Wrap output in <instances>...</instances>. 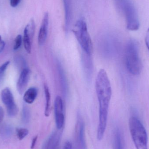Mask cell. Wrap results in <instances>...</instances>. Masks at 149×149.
Segmentation results:
<instances>
[{
	"label": "cell",
	"instance_id": "6da1fadb",
	"mask_svg": "<svg viewBox=\"0 0 149 149\" xmlns=\"http://www.w3.org/2000/svg\"><path fill=\"white\" fill-rule=\"evenodd\" d=\"M95 91L99 104V123L97 139L102 140L107 127L109 108L112 96L111 83L107 72L102 69L98 72L95 82Z\"/></svg>",
	"mask_w": 149,
	"mask_h": 149
},
{
	"label": "cell",
	"instance_id": "7a4b0ae2",
	"mask_svg": "<svg viewBox=\"0 0 149 149\" xmlns=\"http://www.w3.org/2000/svg\"><path fill=\"white\" fill-rule=\"evenodd\" d=\"M125 62L127 69L130 74L135 76L140 74L142 65L139 56V44L135 39H130L127 44Z\"/></svg>",
	"mask_w": 149,
	"mask_h": 149
},
{
	"label": "cell",
	"instance_id": "3957f363",
	"mask_svg": "<svg viewBox=\"0 0 149 149\" xmlns=\"http://www.w3.org/2000/svg\"><path fill=\"white\" fill-rule=\"evenodd\" d=\"M129 127L134 144L136 149H148L147 131L141 121L135 116L130 117Z\"/></svg>",
	"mask_w": 149,
	"mask_h": 149
},
{
	"label": "cell",
	"instance_id": "277c9868",
	"mask_svg": "<svg viewBox=\"0 0 149 149\" xmlns=\"http://www.w3.org/2000/svg\"><path fill=\"white\" fill-rule=\"evenodd\" d=\"M72 31L83 51L87 55L91 56L93 52V42L84 18H81L77 21Z\"/></svg>",
	"mask_w": 149,
	"mask_h": 149
},
{
	"label": "cell",
	"instance_id": "5b68a950",
	"mask_svg": "<svg viewBox=\"0 0 149 149\" xmlns=\"http://www.w3.org/2000/svg\"><path fill=\"white\" fill-rule=\"evenodd\" d=\"M127 22V28L131 31L138 30L140 22L135 7L130 0H123L122 4Z\"/></svg>",
	"mask_w": 149,
	"mask_h": 149
},
{
	"label": "cell",
	"instance_id": "8992f818",
	"mask_svg": "<svg viewBox=\"0 0 149 149\" xmlns=\"http://www.w3.org/2000/svg\"><path fill=\"white\" fill-rule=\"evenodd\" d=\"M85 128L84 120L81 114L78 113L75 127V142L76 149H86Z\"/></svg>",
	"mask_w": 149,
	"mask_h": 149
},
{
	"label": "cell",
	"instance_id": "52a82bcc",
	"mask_svg": "<svg viewBox=\"0 0 149 149\" xmlns=\"http://www.w3.org/2000/svg\"><path fill=\"white\" fill-rule=\"evenodd\" d=\"M1 98L3 104L6 106L9 116H15L18 113V107L15 102L13 94L8 88H6L2 90Z\"/></svg>",
	"mask_w": 149,
	"mask_h": 149
},
{
	"label": "cell",
	"instance_id": "ba28073f",
	"mask_svg": "<svg viewBox=\"0 0 149 149\" xmlns=\"http://www.w3.org/2000/svg\"><path fill=\"white\" fill-rule=\"evenodd\" d=\"M54 113L57 128L58 130H61L65 123L63 102L61 96H57L55 99Z\"/></svg>",
	"mask_w": 149,
	"mask_h": 149
},
{
	"label": "cell",
	"instance_id": "9c48e42d",
	"mask_svg": "<svg viewBox=\"0 0 149 149\" xmlns=\"http://www.w3.org/2000/svg\"><path fill=\"white\" fill-rule=\"evenodd\" d=\"M49 24V14L48 12H45L44 15L40 26L38 35V43L42 46L46 42L48 36V29Z\"/></svg>",
	"mask_w": 149,
	"mask_h": 149
},
{
	"label": "cell",
	"instance_id": "30bf717a",
	"mask_svg": "<svg viewBox=\"0 0 149 149\" xmlns=\"http://www.w3.org/2000/svg\"><path fill=\"white\" fill-rule=\"evenodd\" d=\"M30 77V71L28 68H25L21 72L17 84V91L20 94H22L25 91L29 83Z\"/></svg>",
	"mask_w": 149,
	"mask_h": 149
},
{
	"label": "cell",
	"instance_id": "8fae6325",
	"mask_svg": "<svg viewBox=\"0 0 149 149\" xmlns=\"http://www.w3.org/2000/svg\"><path fill=\"white\" fill-rule=\"evenodd\" d=\"M61 134L57 131L53 132L46 140L42 149H58L60 145Z\"/></svg>",
	"mask_w": 149,
	"mask_h": 149
},
{
	"label": "cell",
	"instance_id": "7c38bea8",
	"mask_svg": "<svg viewBox=\"0 0 149 149\" xmlns=\"http://www.w3.org/2000/svg\"><path fill=\"white\" fill-rule=\"evenodd\" d=\"M36 24L34 19H31L27 24L24 31L23 41L32 43L35 34Z\"/></svg>",
	"mask_w": 149,
	"mask_h": 149
},
{
	"label": "cell",
	"instance_id": "4fadbf2b",
	"mask_svg": "<svg viewBox=\"0 0 149 149\" xmlns=\"http://www.w3.org/2000/svg\"><path fill=\"white\" fill-rule=\"evenodd\" d=\"M63 2L65 10V30H68L71 19L70 0H63Z\"/></svg>",
	"mask_w": 149,
	"mask_h": 149
},
{
	"label": "cell",
	"instance_id": "5bb4252c",
	"mask_svg": "<svg viewBox=\"0 0 149 149\" xmlns=\"http://www.w3.org/2000/svg\"><path fill=\"white\" fill-rule=\"evenodd\" d=\"M113 149H124L122 134L119 128L116 129L114 133Z\"/></svg>",
	"mask_w": 149,
	"mask_h": 149
},
{
	"label": "cell",
	"instance_id": "9a60e30c",
	"mask_svg": "<svg viewBox=\"0 0 149 149\" xmlns=\"http://www.w3.org/2000/svg\"><path fill=\"white\" fill-rule=\"evenodd\" d=\"M38 89L36 87H31L24 93L23 99L24 101L28 104H31L35 101L37 96Z\"/></svg>",
	"mask_w": 149,
	"mask_h": 149
},
{
	"label": "cell",
	"instance_id": "2e32d148",
	"mask_svg": "<svg viewBox=\"0 0 149 149\" xmlns=\"http://www.w3.org/2000/svg\"><path fill=\"white\" fill-rule=\"evenodd\" d=\"M44 93L45 95V115L46 117L49 116L51 112V94L49 87L46 84L44 85Z\"/></svg>",
	"mask_w": 149,
	"mask_h": 149
},
{
	"label": "cell",
	"instance_id": "e0dca14e",
	"mask_svg": "<svg viewBox=\"0 0 149 149\" xmlns=\"http://www.w3.org/2000/svg\"><path fill=\"white\" fill-rule=\"evenodd\" d=\"M58 70L60 75V82L62 84V89L64 94L66 95L67 93V84L66 78L63 69L60 65H58Z\"/></svg>",
	"mask_w": 149,
	"mask_h": 149
},
{
	"label": "cell",
	"instance_id": "ac0fdd59",
	"mask_svg": "<svg viewBox=\"0 0 149 149\" xmlns=\"http://www.w3.org/2000/svg\"><path fill=\"white\" fill-rule=\"evenodd\" d=\"M13 127L10 124H5L3 125L0 129V134L4 138L10 137L13 133Z\"/></svg>",
	"mask_w": 149,
	"mask_h": 149
},
{
	"label": "cell",
	"instance_id": "d6986e66",
	"mask_svg": "<svg viewBox=\"0 0 149 149\" xmlns=\"http://www.w3.org/2000/svg\"><path fill=\"white\" fill-rule=\"evenodd\" d=\"M31 114L29 108L26 105H23L22 110V120L25 124L29 123L30 120Z\"/></svg>",
	"mask_w": 149,
	"mask_h": 149
},
{
	"label": "cell",
	"instance_id": "ffe728a7",
	"mask_svg": "<svg viewBox=\"0 0 149 149\" xmlns=\"http://www.w3.org/2000/svg\"><path fill=\"white\" fill-rule=\"evenodd\" d=\"M15 63L18 69L21 70V72L27 67H25L26 63L24 58L20 56H17L15 58Z\"/></svg>",
	"mask_w": 149,
	"mask_h": 149
},
{
	"label": "cell",
	"instance_id": "44dd1931",
	"mask_svg": "<svg viewBox=\"0 0 149 149\" xmlns=\"http://www.w3.org/2000/svg\"><path fill=\"white\" fill-rule=\"evenodd\" d=\"M17 136L19 140H22L25 138L29 133L28 129L24 128H20L16 129Z\"/></svg>",
	"mask_w": 149,
	"mask_h": 149
},
{
	"label": "cell",
	"instance_id": "7402d4cb",
	"mask_svg": "<svg viewBox=\"0 0 149 149\" xmlns=\"http://www.w3.org/2000/svg\"><path fill=\"white\" fill-rule=\"evenodd\" d=\"M10 63V61H7L0 66V82L2 80L3 77L5 74Z\"/></svg>",
	"mask_w": 149,
	"mask_h": 149
},
{
	"label": "cell",
	"instance_id": "603a6c76",
	"mask_svg": "<svg viewBox=\"0 0 149 149\" xmlns=\"http://www.w3.org/2000/svg\"><path fill=\"white\" fill-rule=\"evenodd\" d=\"M22 36L19 35L17 36L15 38V45L13 48L14 50H17L19 49L22 45Z\"/></svg>",
	"mask_w": 149,
	"mask_h": 149
},
{
	"label": "cell",
	"instance_id": "cb8c5ba5",
	"mask_svg": "<svg viewBox=\"0 0 149 149\" xmlns=\"http://www.w3.org/2000/svg\"><path fill=\"white\" fill-rule=\"evenodd\" d=\"M63 149H72V143L70 141H67L65 143Z\"/></svg>",
	"mask_w": 149,
	"mask_h": 149
},
{
	"label": "cell",
	"instance_id": "d4e9b609",
	"mask_svg": "<svg viewBox=\"0 0 149 149\" xmlns=\"http://www.w3.org/2000/svg\"><path fill=\"white\" fill-rule=\"evenodd\" d=\"M145 43H146V46L149 51V28L147 30V33L145 36Z\"/></svg>",
	"mask_w": 149,
	"mask_h": 149
},
{
	"label": "cell",
	"instance_id": "484cf974",
	"mask_svg": "<svg viewBox=\"0 0 149 149\" xmlns=\"http://www.w3.org/2000/svg\"><path fill=\"white\" fill-rule=\"evenodd\" d=\"M21 0H10V5L12 7H16L18 5Z\"/></svg>",
	"mask_w": 149,
	"mask_h": 149
},
{
	"label": "cell",
	"instance_id": "4316f807",
	"mask_svg": "<svg viewBox=\"0 0 149 149\" xmlns=\"http://www.w3.org/2000/svg\"><path fill=\"white\" fill-rule=\"evenodd\" d=\"M5 43L2 39L1 37L0 36V52H1L5 47Z\"/></svg>",
	"mask_w": 149,
	"mask_h": 149
},
{
	"label": "cell",
	"instance_id": "83f0119b",
	"mask_svg": "<svg viewBox=\"0 0 149 149\" xmlns=\"http://www.w3.org/2000/svg\"><path fill=\"white\" fill-rule=\"evenodd\" d=\"M38 136H36L32 139V142H31V149H33L35 148L36 146V143L38 139Z\"/></svg>",
	"mask_w": 149,
	"mask_h": 149
},
{
	"label": "cell",
	"instance_id": "f1b7e54d",
	"mask_svg": "<svg viewBox=\"0 0 149 149\" xmlns=\"http://www.w3.org/2000/svg\"><path fill=\"white\" fill-rule=\"evenodd\" d=\"M3 117H4V111L2 107L0 106V125L3 120Z\"/></svg>",
	"mask_w": 149,
	"mask_h": 149
}]
</instances>
